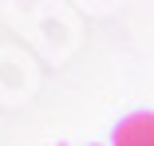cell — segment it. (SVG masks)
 I'll list each match as a JSON object with an SVG mask.
<instances>
[{
  "label": "cell",
  "mask_w": 154,
  "mask_h": 146,
  "mask_svg": "<svg viewBox=\"0 0 154 146\" xmlns=\"http://www.w3.org/2000/svg\"><path fill=\"white\" fill-rule=\"evenodd\" d=\"M115 146H154V111H134L115 126Z\"/></svg>",
  "instance_id": "1"
}]
</instances>
